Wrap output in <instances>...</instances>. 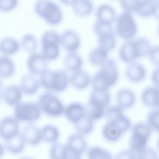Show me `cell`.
Returning a JSON list of instances; mask_svg holds the SVG:
<instances>
[{
    "instance_id": "obj_1",
    "label": "cell",
    "mask_w": 159,
    "mask_h": 159,
    "mask_svg": "<svg viewBox=\"0 0 159 159\" xmlns=\"http://www.w3.org/2000/svg\"><path fill=\"white\" fill-rule=\"evenodd\" d=\"M119 70L116 61L112 58L99 66V69L91 77V84L93 89L108 90L117 81Z\"/></svg>"
},
{
    "instance_id": "obj_2",
    "label": "cell",
    "mask_w": 159,
    "mask_h": 159,
    "mask_svg": "<svg viewBox=\"0 0 159 159\" xmlns=\"http://www.w3.org/2000/svg\"><path fill=\"white\" fill-rule=\"evenodd\" d=\"M148 39L137 37L125 41L119 50V57L125 63H130L135 60L147 56L151 48Z\"/></svg>"
},
{
    "instance_id": "obj_3",
    "label": "cell",
    "mask_w": 159,
    "mask_h": 159,
    "mask_svg": "<svg viewBox=\"0 0 159 159\" xmlns=\"http://www.w3.org/2000/svg\"><path fill=\"white\" fill-rule=\"evenodd\" d=\"M111 96L108 90L93 89L88 103L85 105L86 116L95 122L104 116L110 102Z\"/></svg>"
},
{
    "instance_id": "obj_4",
    "label": "cell",
    "mask_w": 159,
    "mask_h": 159,
    "mask_svg": "<svg viewBox=\"0 0 159 159\" xmlns=\"http://www.w3.org/2000/svg\"><path fill=\"white\" fill-rule=\"evenodd\" d=\"M40 86L49 92H62L70 84V76L65 70H47L39 78Z\"/></svg>"
},
{
    "instance_id": "obj_5",
    "label": "cell",
    "mask_w": 159,
    "mask_h": 159,
    "mask_svg": "<svg viewBox=\"0 0 159 159\" xmlns=\"http://www.w3.org/2000/svg\"><path fill=\"white\" fill-rule=\"evenodd\" d=\"M34 10L37 16L50 25H58L63 20L62 10L54 1H37L34 4Z\"/></svg>"
},
{
    "instance_id": "obj_6",
    "label": "cell",
    "mask_w": 159,
    "mask_h": 159,
    "mask_svg": "<svg viewBox=\"0 0 159 159\" xmlns=\"http://www.w3.org/2000/svg\"><path fill=\"white\" fill-rule=\"evenodd\" d=\"M114 31L120 38L129 40L135 38L137 26L132 14L123 11L116 17Z\"/></svg>"
},
{
    "instance_id": "obj_7",
    "label": "cell",
    "mask_w": 159,
    "mask_h": 159,
    "mask_svg": "<svg viewBox=\"0 0 159 159\" xmlns=\"http://www.w3.org/2000/svg\"><path fill=\"white\" fill-rule=\"evenodd\" d=\"M60 35L55 30L45 31L40 39V54L47 61L57 59L60 55Z\"/></svg>"
},
{
    "instance_id": "obj_8",
    "label": "cell",
    "mask_w": 159,
    "mask_h": 159,
    "mask_svg": "<svg viewBox=\"0 0 159 159\" xmlns=\"http://www.w3.org/2000/svg\"><path fill=\"white\" fill-rule=\"evenodd\" d=\"M37 103L41 112L48 116L57 117L64 113L65 106L61 100L52 92L47 91L42 93Z\"/></svg>"
},
{
    "instance_id": "obj_9",
    "label": "cell",
    "mask_w": 159,
    "mask_h": 159,
    "mask_svg": "<svg viewBox=\"0 0 159 159\" xmlns=\"http://www.w3.org/2000/svg\"><path fill=\"white\" fill-rule=\"evenodd\" d=\"M151 131L152 130L147 124L140 122L133 125L129 139L130 150L137 154L147 148Z\"/></svg>"
},
{
    "instance_id": "obj_10",
    "label": "cell",
    "mask_w": 159,
    "mask_h": 159,
    "mask_svg": "<svg viewBox=\"0 0 159 159\" xmlns=\"http://www.w3.org/2000/svg\"><path fill=\"white\" fill-rule=\"evenodd\" d=\"M14 108L13 117L18 122L33 124L39 119L42 114L37 102H20Z\"/></svg>"
},
{
    "instance_id": "obj_11",
    "label": "cell",
    "mask_w": 159,
    "mask_h": 159,
    "mask_svg": "<svg viewBox=\"0 0 159 159\" xmlns=\"http://www.w3.org/2000/svg\"><path fill=\"white\" fill-rule=\"evenodd\" d=\"M93 31L97 37L98 45L108 52L116 45V35L112 25L96 22L93 25Z\"/></svg>"
},
{
    "instance_id": "obj_12",
    "label": "cell",
    "mask_w": 159,
    "mask_h": 159,
    "mask_svg": "<svg viewBox=\"0 0 159 159\" xmlns=\"http://www.w3.org/2000/svg\"><path fill=\"white\" fill-rule=\"evenodd\" d=\"M19 122L13 116H6L0 120V138L7 141L20 133Z\"/></svg>"
},
{
    "instance_id": "obj_13",
    "label": "cell",
    "mask_w": 159,
    "mask_h": 159,
    "mask_svg": "<svg viewBox=\"0 0 159 159\" xmlns=\"http://www.w3.org/2000/svg\"><path fill=\"white\" fill-rule=\"evenodd\" d=\"M27 68L29 73L40 76L48 70V61L40 53H33L27 59Z\"/></svg>"
},
{
    "instance_id": "obj_14",
    "label": "cell",
    "mask_w": 159,
    "mask_h": 159,
    "mask_svg": "<svg viewBox=\"0 0 159 159\" xmlns=\"http://www.w3.org/2000/svg\"><path fill=\"white\" fill-rule=\"evenodd\" d=\"M60 45L68 52H76L80 47L78 34L73 29H66L60 35Z\"/></svg>"
},
{
    "instance_id": "obj_15",
    "label": "cell",
    "mask_w": 159,
    "mask_h": 159,
    "mask_svg": "<svg viewBox=\"0 0 159 159\" xmlns=\"http://www.w3.org/2000/svg\"><path fill=\"white\" fill-rule=\"evenodd\" d=\"M22 94L18 85L10 84L2 89L1 98L6 104L14 107L22 102Z\"/></svg>"
},
{
    "instance_id": "obj_16",
    "label": "cell",
    "mask_w": 159,
    "mask_h": 159,
    "mask_svg": "<svg viewBox=\"0 0 159 159\" xmlns=\"http://www.w3.org/2000/svg\"><path fill=\"white\" fill-rule=\"evenodd\" d=\"M65 145L69 151L81 157L88 148L85 137L77 133L72 134L68 136Z\"/></svg>"
},
{
    "instance_id": "obj_17",
    "label": "cell",
    "mask_w": 159,
    "mask_h": 159,
    "mask_svg": "<svg viewBox=\"0 0 159 159\" xmlns=\"http://www.w3.org/2000/svg\"><path fill=\"white\" fill-rule=\"evenodd\" d=\"M26 145L32 147L39 145L42 142L41 130L34 124H27L20 132Z\"/></svg>"
},
{
    "instance_id": "obj_18",
    "label": "cell",
    "mask_w": 159,
    "mask_h": 159,
    "mask_svg": "<svg viewBox=\"0 0 159 159\" xmlns=\"http://www.w3.org/2000/svg\"><path fill=\"white\" fill-rule=\"evenodd\" d=\"M63 114L68 121L74 124L85 116V105L78 102L69 103L65 106Z\"/></svg>"
},
{
    "instance_id": "obj_19",
    "label": "cell",
    "mask_w": 159,
    "mask_h": 159,
    "mask_svg": "<svg viewBox=\"0 0 159 159\" xmlns=\"http://www.w3.org/2000/svg\"><path fill=\"white\" fill-rule=\"evenodd\" d=\"M116 14L112 6L108 4H102L96 9V22L99 23L111 25L115 22Z\"/></svg>"
},
{
    "instance_id": "obj_20",
    "label": "cell",
    "mask_w": 159,
    "mask_h": 159,
    "mask_svg": "<svg viewBox=\"0 0 159 159\" xmlns=\"http://www.w3.org/2000/svg\"><path fill=\"white\" fill-rule=\"evenodd\" d=\"M18 86L23 94L32 95L37 92L40 83L39 79H37L35 76L28 73L22 76Z\"/></svg>"
},
{
    "instance_id": "obj_21",
    "label": "cell",
    "mask_w": 159,
    "mask_h": 159,
    "mask_svg": "<svg viewBox=\"0 0 159 159\" xmlns=\"http://www.w3.org/2000/svg\"><path fill=\"white\" fill-rule=\"evenodd\" d=\"M125 74L130 81L137 83L145 78L146 70L142 64L134 61L128 64L125 68Z\"/></svg>"
},
{
    "instance_id": "obj_22",
    "label": "cell",
    "mask_w": 159,
    "mask_h": 159,
    "mask_svg": "<svg viewBox=\"0 0 159 159\" xmlns=\"http://www.w3.org/2000/svg\"><path fill=\"white\" fill-rule=\"evenodd\" d=\"M134 93L129 88L119 90L116 94V106L122 110L130 108L135 102Z\"/></svg>"
},
{
    "instance_id": "obj_23",
    "label": "cell",
    "mask_w": 159,
    "mask_h": 159,
    "mask_svg": "<svg viewBox=\"0 0 159 159\" xmlns=\"http://www.w3.org/2000/svg\"><path fill=\"white\" fill-rule=\"evenodd\" d=\"M91 78L89 74L81 69L72 73L70 76V84L76 89H86L91 84Z\"/></svg>"
},
{
    "instance_id": "obj_24",
    "label": "cell",
    "mask_w": 159,
    "mask_h": 159,
    "mask_svg": "<svg viewBox=\"0 0 159 159\" xmlns=\"http://www.w3.org/2000/svg\"><path fill=\"white\" fill-rule=\"evenodd\" d=\"M65 70L71 73L81 69L83 59L76 52H68L63 60Z\"/></svg>"
},
{
    "instance_id": "obj_25",
    "label": "cell",
    "mask_w": 159,
    "mask_h": 159,
    "mask_svg": "<svg viewBox=\"0 0 159 159\" xmlns=\"http://www.w3.org/2000/svg\"><path fill=\"white\" fill-rule=\"evenodd\" d=\"M25 145L26 143L20 134V132L19 134L4 143L5 150L13 155L21 153L24 150Z\"/></svg>"
},
{
    "instance_id": "obj_26",
    "label": "cell",
    "mask_w": 159,
    "mask_h": 159,
    "mask_svg": "<svg viewBox=\"0 0 159 159\" xmlns=\"http://www.w3.org/2000/svg\"><path fill=\"white\" fill-rule=\"evenodd\" d=\"M142 102L148 107H158L159 88L156 87H148L143 89L141 94Z\"/></svg>"
},
{
    "instance_id": "obj_27",
    "label": "cell",
    "mask_w": 159,
    "mask_h": 159,
    "mask_svg": "<svg viewBox=\"0 0 159 159\" xmlns=\"http://www.w3.org/2000/svg\"><path fill=\"white\" fill-rule=\"evenodd\" d=\"M123 133L114 122L107 121L102 129V135L108 142H116L122 135Z\"/></svg>"
},
{
    "instance_id": "obj_28",
    "label": "cell",
    "mask_w": 159,
    "mask_h": 159,
    "mask_svg": "<svg viewBox=\"0 0 159 159\" xmlns=\"http://www.w3.org/2000/svg\"><path fill=\"white\" fill-rule=\"evenodd\" d=\"M109 52L105 48L98 45L90 50L88 54V60L94 66H101L109 58Z\"/></svg>"
},
{
    "instance_id": "obj_29",
    "label": "cell",
    "mask_w": 159,
    "mask_h": 159,
    "mask_svg": "<svg viewBox=\"0 0 159 159\" xmlns=\"http://www.w3.org/2000/svg\"><path fill=\"white\" fill-rule=\"evenodd\" d=\"M20 47V42L13 37H4L0 40V53L9 57L16 53Z\"/></svg>"
},
{
    "instance_id": "obj_30",
    "label": "cell",
    "mask_w": 159,
    "mask_h": 159,
    "mask_svg": "<svg viewBox=\"0 0 159 159\" xmlns=\"http://www.w3.org/2000/svg\"><path fill=\"white\" fill-rule=\"evenodd\" d=\"M71 6L74 14L78 17H86L93 10V2L88 0L73 1Z\"/></svg>"
},
{
    "instance_id": "obj_31",
    "label": "cell",
    "mask_w": 159,
    "mask_h": 159,
    "mask_svg": "<svg viewBox=\"0 0 159 159\" xmlns=\"http://www.w3.org/2000/svg\"><path fill=\"white\" fill-rule=\"evenodd\" d=\"M40 130L42 141L51 144L58 142L60 133L56 126L47 124L40 128Z\"/></svg>"
},
{
    "instance_id": "obj_32",
    "label": "cell",
    "mask_w": 159,
    "mask_h": 159,
    "mask_svg": "<svg viewBox=\"0 0 159 159\" xmlns=\"http://www.w3.org/2000/svg\"><path fill=\"white\" fill-rule=\"evenodd\" d=\"M16 70L13 60L9 57H0V78H8L12 76Z\"/></svg>"
},
{
    "instance_id": "obj_33",
    "label": "cell",
    "mask_w": 159,
    "mask_h": 159,
    "mask_svg": "<svg viewBox=\"0 0 159 159\" xmlns=\"http://www.w3.org/2000/svg\"><path fill=\"white\" fill-rule=\"evenodd\" d=\"M94 122L85 115L81 119L73 124L76 133L84 137L89 135L94 129Z\"/></svg>"
},
{
    "instance_id": "obj_34",
    "label": "cell",
    "mask_w": 159,
    "mask_h": 159,
    "mask_svg": "<svg viewBox=\"0 0 159 159\" xmlns=\"http://www.w3.org/2000/svg\"><path fill=\"white\" fill-rule=\"evenodd\" d=\"M86 153L87 159H114L109 151L99 146L89 147Z\"/></svg>"
},
{
    "instance_id": "obj_35",
    "label": "cell",
    "mask_w": 159,
    "mask_h": 159,
    "mask_svg": "<svg viewBox=\"0 0 159 159\" xmlns=\"http://www.w3.org/2000/svg\"><path fill=\"white\" fill-rule=\"evenodd\" d=\"M20 46L26 52L31 54L36 52L37 48V40L32 34H25L20 39Z\"/></svg>"
},
{
    "instance_id": "obj_36",
    "label": "cell",
    "mask_w": 159,
    "mask_h": 159,
    "mask_svg": "<svg viewBox=\"0 0 159 159\" xmlns=\"http://www.w3.org/2000/svg\"><path fill=\"white\" fill-rule=\"evenodd\" d=\"M136 13L143 17L155 16V2L152 1H140Z\"/></svg>"
},
{
    "instance_id": "obj_37",
    "label": "cell",
    "mask_w": 159,
    "mask_h": 159,
    "mask_svg": "<svg viewBox=\"0 0 159 159\" xmlns=\"http://www.w3.org/2000/svg\"><path fill=\"white\" fill-rule=\"evenodd\" d=\"M66 146L59 142L51 144L48 151L50 159H66Z\"/></svg>"
},
{
    "instance_id": "obj_38",
    "label": "cell",
    "mask_w": 159,
    "mask_h": 159,
    "mask_svg": "<svg viewBox=\"0 0 159 159\" xmlns=\"http://www.w3.org/2000/svg\"><path fill=\"white\" fill-rule=\"evenodd\" d=\"M104 116L107 119V121L115 122L124 117V114H123L122 110L116 106L108 107L106 110Z\"/></svg>"
},
{
    "instance_id": "obj_39",
    "label": "cell",
    "mask_w": 159,
    "mask_h": 159,
    "mask_svg": "<svg viewBox=\"0 0 159 159\" xmlns=\"http://www.w3.org/2000/svg\"><path fill=\"white\" fill-rule=\"evenodd\" d=\"M147 124L151 130L159 132V108L153 109L148 113Z\"/></svg>"
},
{
    "instance_id": "obj_40",
    "label": "cell",
    "mask_w": 159,
    "mask_h": 159,
    "mask_svg": "<svg viewBox=\"0 0 159 159\" xmlns=\"http://www.w3.org/2000/svg\"><path fill=\"white\" fill-rule=\"evenodd\" d=\"M140 1L137 0H129V1H120L119 2L120 6L124 12H136Z\"/></svg>"
},
{
    "instance_id": "obj_41",
    "label": "cell",
    "mask_w": 159,
    "mask_h": 159,
    "mask_svg": "<svg viewBox=\"0 0 159 159\" xmlns=\"http://www.w3.org/2000/svg\"><path fill=\"white\" fill-rule=\"evenodd\" d=\"M136 156L137 159H158L157 152L148 147L137 153Z\"/></svg>"
},
{
    "instance_id": "obj_42",
    "label": "cell",
    "mask_w": 159,
    "mask_h": 159,
    "mask_svg": "<svg viewBox=\"0 0 159 159\" xmlns=\"http://www.w3.org/2000/svg\"><path fill=\"white\" fill-rule=\"evenodd\" d=\"M16 0H0V11L9 12L14 9L17 6Z\"/></svg>"
},
{
    "instance_id": "obj_43",
    "label": "cell",
    "mask_w": 159,
    "mask_h": 159,
    "mask_svg": "<svg viewBox=\"0 0 159 159\" xmlns=\"http://www.w3.org/2000/svg\"><path fill=\"white\" fill-rule=\"evenodd\" d=\"M147 56L152 64L159 66V45L152 46Z\"/></svg>"
},
{
    "instance_id": "obj_44",
    "label": "cell",
    "mask_w": 159,
    "mask_h": 159,
    "mask_svg": "<svg viewBox=\"0 0 159 159\" xmlns=\"http://www.w3.org/2000/svg\"><path fill=\"white\" fill-rule=\"evenodd\" d=\"M114 159H137L135 153L130 150H122L119 152Z\"/></svg>"
},
{
    "instance_id": "obj_45",
    "label": "cell",
    "mask_w": 159,
    "mask_h": 159,
    "mask_svg": "<svg viewBox=\"0 0 159 159\" xmlns=\"http://www.w3.org/2000/svg\"><path fill=\"white\" fill-rule=\"evenodd\" d=\"M151 79L155 87L159 88V66L157 67L153 71L151 76Z\"/></svg>"
},
{
    "instance_id": "obj_46",
    "label": "cell",
    "mask_w": 159,
    "mask_h": 159,
    "mask_svg": "<svg viewBox=\"0 0 159 159\" xmlns=\"http://www.w3.org/2000/svg\"><path fill=\"white\" fill-rule=\"evenodd\" d=\"M155 16L159 20V1L155 2Z\"/></svg>"
},
{
    "instance_id": "obj_47",
    "label": "cell",
    "mask_w": 159,
    "mask_h": 159,
    "mask_svg": "<svg viewBox=\"0 0 159 159\" xmlns=\"http://www.w3.org/2000/svg\"><path fill=\"white\" fill-rule=\"evenodd\" d=\"M5 151H6V150H5L4 144H2L1 142H0V158L4 156Z\"/></svg>"
},
{
    "instance_id": "obj_48",
    "label": "cell",
    "mask_w": 159,
    "mask_h": 159,
    "mask_svg": "<svg viewBox=\"0 0 159 159\" xmlns=\"http://www.w3.org/2000/svg\"><path fill=\"white\" fill-rule=\"evenodd\" d=\"M19 159H34V158L32 157H23L20 158Z\"/></svg>"
},
{
    "instance_id": "obj_49",
    "label": "cell",
    "mask_w": 159,
    "mask_h": 159,
    "mask_svg": "<svg viewBox=\"0 0 159 159\" xmlns=\"http://www.w3.org/2000/svg\"><path fill=\"white\" fill-rule=\"evenodd\" d=\"M2 89H3L2 88V81L1 80V78H0V93H1Z\"/></svg>"
},
{
    "instance_id": "obj_50",
    "label": "cell",
    "mask_w": 159,
    "mask_h": 159,
    "mask_svg": "<svg viewBox=\"0 0 159 159\" xmlns=\"http://www.w3.org/2000/svg\"><path fill=\"white\" fill-rule=\"evenodd\" d=\"M158 35H159V24H158Z\"/></svg>"
},
{
    "instance_id": "obj_51",
    "label": "cell",
    "mask_w": 159,
    "mask_h": 159,
    "mask_svg": "<svg viewBox=\"0 0 159 159\" xmlns=\"http://www.w3.org/2000/svg\"><path fill=\"white\" fill-rule=\"evenodd\" d=\"M158 147L159 148V138H158Z\"/></svg>"
},
{
    "instance_id": "obj_52",
    "label": "cell",
    "mask_w": 159,
    "mask_h": 159,
    "mask_svg": "<svg viewBox=\"0 0 159 159\" xmlns=\"http://www.w3.org/2000/svg\"><path fill=\"white\" fill-rule=\"evenodd\" d=\"M1 93H0V99H1Z\"/></svg>"
}]
</instances>
